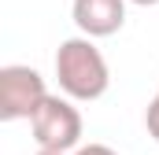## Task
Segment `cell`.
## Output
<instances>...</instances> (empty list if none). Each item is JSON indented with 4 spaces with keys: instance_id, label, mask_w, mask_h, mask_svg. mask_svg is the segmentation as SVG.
Returning a JSON list of instances; mask_svg holds the SVG:
<instances>
[{
    "instance_id": "obj_1",
    "label": "cell",
    "mask_w": 159,
    "mask_h": 155,
    "mask_svg": "<svg viewBox=\"0 0 159 155\" xmlns=\"http://www.w3.org/2000/svg\"><path fill=\"white\" fill-rule=\"evenodd\" d=\"M56 81L59 89L70 96V100H100L111 85V70H107V59L104 52L93 44L89 37H70L59 44L56 52Z\"/></svg>"
},
{
    "instance_id": "obj_2",
    "label": "cell",
    "mask_w": 159,
    "mask_h": 155,
    "mask_svg": "<svg viewBox=\"0 0 159 155\" xmlns=\"http://www.w3.org/2000/svg\"><path fill=\"white\" fill-rule=\"evenodd\" d=\"M30 129H34V140H37L41 152L67 155L70 148H78V140H81V115L70 100L48 92V100L37 107V115L30 118Z\"/></svg>"
},
{
    "instance_id": "obj_3",
    "label": "cell",
    "mask_w": 159,
    "mask_h": 155,
    "mask_svg": "<svg viewBox=\"0 0 159 155\" xmlns=\"http://www.w3.org/2000/svg\"><path fill=\"white\" fill-rule=\"evenodd\" d=\"M44 100H48V89H44V78L34 67L11 63L0 70V118L4 122L34 118Z\"/></svg>"
},
{
    "instance_id": "obj_4",
    "label": "cell",
    "mask_w": 159,
    "mask_h": 155,
    "mask_svg": "<svg viewBox=\"0 0 159 155\" xmlns=\"http://www.w3.org/2000/svg\"><path fill=\"white\" fill-rule=\"evenodd\" d=\"M70 15L81 37H111L126 22V0H74Z\"/></svg>"
},
{
    "instance_id": "obj_5",
    "label": "cell",
    "mask_w": 159,
    "mask_h": 155,
    "mask_svg": "<svg viewBox=\"0 0 159 155\" xmlns=\"http://www.w3.org/2000/svg\"><path fill=\"white\" fill-rule=\"evenodd\" d=\"M144 126H148L152 140H159V92H156V100L148 104V111H144Z\"/></svg>"
},
{
    "instance_id": "obj_6",
    "label": "cell",
    "mask_w": 159,
    "mask_h": 155,
    "mask_svg": "<svg viewBox=\"0 0 159 155\" xmlns=\"http://www.w3.org/2000/svg\"><path fill=\"white\" fill-rule=\"evenodd\" d=\"M74 155H119V152H111L107 144H85V148H78Z\"/></svg>"
},
{
    "instance_id": "obj_7",
    "label": "cell",
    "mask_w": 159,
    "mask_h": 155,
    "mask_svg": "<svg viewBox=\"0 0 159 155\" xmlns=\"http://www.w3.org/2000/svg\"><path fill=\"white\" fill-rule=\"evenodd\" d=\"M129 4H137V7H156L159 0H129Z\"/></svg>"
},
{
    "instance_id": "obj_8",
    "label": "cell",
    "mask_w": 159,
    "mask_h": 155,
    "mask_svg": "<svg viewBox=\"0 0 159 155\" xmlns=\"http://www.w3.org/2000/svg\"><path fill=\"white\" fill-rule=\"evenodd\" d=\"M37 155H59V152H37Z\"/></svg>"
}]
</instances>
